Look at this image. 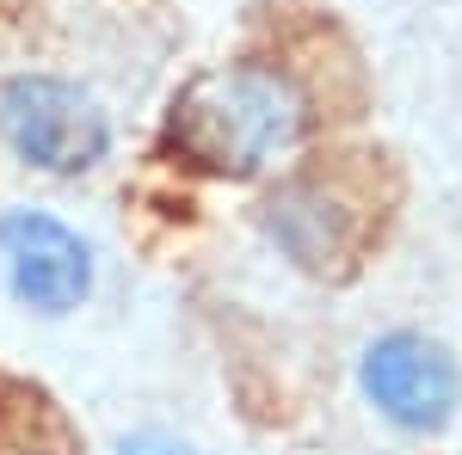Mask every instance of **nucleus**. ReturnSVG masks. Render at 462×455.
I'll return each instance as SVG.
<instances>
[{
  "instance_id": "obj_1",
  "label": "nucleus",
  "mask_w": 462,
  "mask_h": 455,
  "mask_svg": "<svg viewBox=\"0 0 462 455\" xmlns=\"http://www.w3.org/2000/svg\"><path fill=\"white\" fill-rule=\"evenodd\" d=\"M309 130V105L284 68L235 62L198 74L167 111V148L210 178H259Z\"/></svg>"
},
{
  "instance_id": "obj_2",
  "label": "nucleus",
  "mask_w": 462,
  "mask_h": 455,
  "mask_svg": "<svg viewBox=\"0 0 462 455\" xmlns=\"http://www.w3.org/2000/svg\"><path fill=\"white\" fill-rule=\"evenodd\" d=\"M0 141L32 173L80 178L111 154V117L69 74H13L0 86Z\"/></svg>"
},
{
  "instance_id": "obj_3",
  "label": "nucleus",
  "mask_w": 462,
  "mask_h": 455,
  "mask_svg": "<svg viewBox=\"0 0 462 455\" xmlns=\"http://www.w3.org/2000/svg\"><path fill=\"white\" fill-rule=\"evenodd\" d=\"M0 278L6 296L25 314L62 320L87 308L93 283H99V259L80 228H69L50 210H6L0 215Z\"/></svg>"
},
{
  "instance_id": "obj_4",
  "label": "nucleus",
  "mask_w": 462,
  "mask_h": 455,
  "mask_svg": "<svg viewBox=\"0 0 462 455\" xmlns=\"http://www.w3.org/2000/svg\"><path fill=\"white\" fill-rule=\"evenodd\" d=\"M357 387L394 431H413V437L444 431L462 406L457 357L438 339H426V332H383V339H370L364 357H357Z\"/></svg>"
},
{
  "instance_id": "obj_5",
  "label": "nucleus",
  "mask_w": 462,
  "mask_h": 455,
  "mask_svg": "<svg viewBox=\"0 0 462 455\" xmlns=\"http://www.w3.org/2000/svg\"><path fill=\"white\" fill-rule=\"evenodd\" d=\"M111 455H198V450L185 437H173V431H130Z\"/></svg>"
}]
</instances>
